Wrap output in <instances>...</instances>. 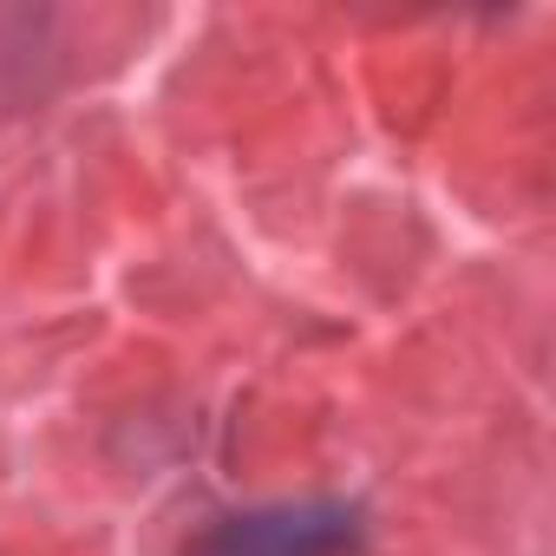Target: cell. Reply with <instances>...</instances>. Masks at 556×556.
I'll use <instances>...</instances> for the list:
<instances>
[{"mask_svg": "<svg viewBox=\"0 0 556 556\" xmlns=\"http://www.w3.org/2000/svg\"><path fill=\"white\" fill-rule=\"evenodd\" d=\"M203 556H354V517L341 510H262L223 523Z\"/></svg>", "mask_w": 556, "mask_h": 556, "instance_id": "cell-1", "label": "cell"}]
</instances>
